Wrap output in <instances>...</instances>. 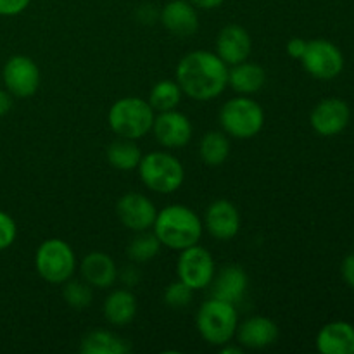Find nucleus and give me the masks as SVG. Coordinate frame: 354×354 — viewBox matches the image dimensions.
I'll return each instance as SVG.
<instances>
[{
  "label": "nucleus",
  "instance_id": "13",
  "mask_svg": "<svg viewBox=\"0 0 354 354\" xmlns=\"http://www.w3.org/2000/svg\"><path fill=\"white\" fill-rule=\"evenodd\" d=\"M116 214L123 227L137 234V232L152 228L158 209L154 203L144 194L128 192L118 199Z\"/></svg>",
  "mask_w": 354,
  "mask_h": 354
},
{
  "label": "nucleus",
  "instance_id": "35",
  "mask_svg": "<svg viewBox=\"0 0 354 354\" xmlns=\"http://www.w3.org/2000/svg\"><path fill=\"white\" fill-rule=\"evenodd\" d=\"M10 109H12V95L6 88H0V118L9 114Z\"/></svg>",
  "mask_w": 354,
  "mask_h": 354
},
{
  "label": "nucleus",
  "instance_id": "14",
  "mask_svg": "<svg viewBox=\"0 0 354 354\" xmlns=\"http://www.w3.org/2000/svg\"><path fill=\"white\" fill-rule=\"evenodd\" d=\"M203 223L213 239L230 241L241 230V213L230 201L218 199L207 206Z\"/></svg>",
  "mask_w": 354,
  "mask_h": 354
},
{
  "label": "nucleus",
  "instance_id": "3",
  "mask_svg": "<svg viewBox=\"0 0 354 354\" xmlns=\"http://www.w3.org/2000/svg\"><path fill=\"white\" fill-rule=\"evenodd\" d=\"M154 118L156 111L149 100L142 97H123L109 107L107 123L120 138L138 140L152 131Z\"/></svg>",
  "mask_w": 354,
  "mask_h": 354
},
{
  "label": "nucleus",
  "instance_id": "33",
  "mask_svg": "<svg viewBox=\"0 0 354 354\" xmlns=\"http://www.w3.org/2000/svg\"><path fill=\"white\" fill-rule=\"evenodd\" d=\"M306 45H308V40H304V38L301 37H294L290 38L289 41H287V54L290 55L292 59H299L303 57L304 50H306Z\"/></svg>",
  "mask_w": 354,
  "mask_h": 354
},
{
  "label": "nucleus",
  "instance_id": "28",
  "mask_svg": "<svg viewBox=\"0 0 354 354\" xmlns=\"http://www.w3.org/2000/svg\"><path fill=\"white\" fill-rule=\"evenodd\" d=\"M62 297L75 310H85L92 304L93 287H90L85 280L69 279L62 283Z\"/></svg>",
  "mask_w": 354,
  "mask_h": 354
},
{
  "label": "nucleus",
  "instance_id": "19",
  "mask_svg": "<svg viewBox=\"0 0 354 354\" xmlns=\"http://www.w3.org/2000/svg\"><path fill=\"white\" fill-rule=\"evenodd\" d=\"M248 286L249 277L245 270L239 265H227L220 272L214 273V279L211 282V292H213V297L237 306L244 299Z\"/></svg>",
  "mask_w": 354,
  "mask_h": 354
},
{
  "label": "nucleus",
  "instance_id": "23",
  "mask_svg": "<svg viewBox=\"0 0 354 354\" xmlns=\"http://www.w3.org/2000/svg\"><path fill=\"white\" fill-rule=\"evenodd\" d=\"M80 351L83 354H127L130 351V346L113 332L92 330L83 337Z\"/></svg>",
  "mask_w": 354,
  "mask_h": 354
},
{
  "label": "nucleus",
  "instance_id": "37",
  "mask_svg": "<svg viewBox=\"0 0 354 354\" xmlns=\"http://www.w3.org/2000/svg\"><path fill=\"white\" fill-rule=\"evenodd\" d=\"M220 351H221V354H242L244 353V348H242L241 344L232 346L230 342H227V344L220 346Z\"/></svg>",
  "mask_w": 354,
  "mask_h": 354
},
{
  "label": "nucleus",
  "instance_id": "10",
  "mask_svg": "<svg viewBox=\"0 0 354 354\" xmlns=\"http://www.w3.org/2000/svg\"><path fill=\"white\" fill-rule=\"evenodd\" d=\"M6 90L17 99H28L38 92L41 73L37 62L28 55H12L6 61L2 69Z\"/></svg>",
  "mask_w": 354,
  "mask_h": 354
},
{
  "label": "nucleus",
  "instance_id": "30",
  "mask_svg": "<svg viewBox=\"0 0 354 354\" xmlns=\"http://www.w3.org/2000/svg\"><path fill=\"white\" fill-rule=\"evenodd\" d=\"M17 225L9 213L0 209V251H6L16 242Z\"/></svg>",
  "mask_w": 354,
  "mask_h": 354
},
{
  "label": "nucleus",
  "instance_id": "4",
  "mask_svg": "<svg viewBox=\"0 0 354 354\" xmlns=\"http://www.w3.org/2000/svg\"><path fill=\"white\" fill-rule=\"evenodd\" d=\"M196 327L207 344L220 348L235 337L239 327L237 308L227 301L211 297L201 304L196 317Z\"/></svg>",
  "mask_w": 354,
  "mask_h": 354
},
{
  "label": "nucleus",
  "instance_id": "26",
  "mask_svg": "<svg viewBox=\"0 0 354 354\" xmlns=\"http://www.w3.org/2000/svg\"><path fill=\"white\" fill-rule=\"evenodd\" d=\"M182 97L183 92L176 80H161L149 92V104L156 113H162V111L176 109Z\"/></svg>",
  "mask_w": 354,
  "mask_h": 354
},
{
  "label": "nucleus",
  "instance_id": "16",
  "mask_svg": "<svg viewBox=\"0 0 354 354\" xmlns=\"http://www.w3.org/2000/svg\"><path fill=\"white\" fill-rule=\"evenodd\" d=\"M162 26L171 35L187 38L199 30V14L189 0H169L159 12Z\"/></svg>",
  "mask_w": 354,
  "mask_h": 354
},
{
  "label": "nucleus",
  "instance_id": "32",
  "mask_svg": "<svg viewBox=\"0 0 354 354\" xmlns=\"http://www.w3.org/2000/svg\"><path fill=\"white\" fill-rule=\"evenodd\" d=\"M341 275H342V280L346 282V286L354 290V252L346 256L344 261H342Z\"/></svg>",
  "mask_w": 354,
  "mask_h": 354
},
{
  "label": "nucleus",
  "instance_id": "31",
  "mask_svg": "<svg viewBox=\"0 0 354 354\" xmlns=\"http://www.w3.org/2000/svg\"><path fill=\"white\" fill-rule=\"evenodd\" d=\"M31 0H0V16L14 17L28 9Z\"/></svg>",
  "mask_w": 354,
  "mask_h": 354
},
{
  "label": "nucleus",
  "instance_id": "15",
  "mask_svg": "<svg viewBox=\"0 0 354 354\" xmlns=\"http://www.w3.org/2000/svg\"><path fill=\"white\" fill-rule=\"evenodd\" d=\"M252 40L249 31L241 24L230 23L221 28L216 37V54L230 68L239 62L248 61L251 55Z\"/></svg>",
  "mask_w": 354,
  "mask_h": 354
},
{
  "label": "nucleus",
  "instance_id": "20",
  "mask_svg": "<svg viewBox=\"0 0 354 354\" xmlns=\"http://www.w3.org/2000/svg\"><path fill=\"white\" fill-rule=\"evenodd\" d=\"M317 349L322 354H354V327L348 322H330L317 335Z\"/></svg>",
  "mask_w": 354,
  "mask_h": 354
},
{
  "label": "nucleus",
  "instance_id": "25",
  "mask_svg": "<svg viewBox=\"0 0 354 354\" xmlns=\"http://www.w3.org/2000/svg\"><path fill=\"white\" fill-rule=\"evenodd\" d=\"M107 162L113 166L114 169L120 171H131V169L138 168V162L142 159V152L135 140L130 138H118L113 144L107 147Z\"/></svg>",
  "mask_w": 354,
  "mask_h": 354
},
{
  "label": "nucleus",
  "instance_id": "2",
  "mask_svg": "<svg viewBox=\"0 0 354 354\" xmlns=\"http://www.w3.org/2000/svg\"><path fill=\"white\" fill-rule=\"evenodd\" d=\"M152 230L162 248H168L171 251H183L190 245L199 244L204 223L199 214L190 207L171 204L158 211Z\"/></svg>",
  "mask_w": 354,
  "mask_h": 354
},
{
  "label": "nucleus",
  "instance_id": "11",
  "mask_svg": "<svg viewBox=\"0 0 354 354\" xmlns=\"http://www.w3.org/2000/svg\"><path fill=\"white\" fill-rule=\"evenodd\" d=\"M351 109L348 102L339 97L320 100L310 114V124L320 137H335L348 128Z\"/></svg>",
  "mask_w": 354,
  "mask_h": 354
},
{
  "label": "nucleus",
  "instance_id": "29",
  "mask_svg": "<svg viewBox=\"0 0 354 354\" xmlns=\"http://www.w3.org/2000/svg\"><path fill=\"white\" fill-rule=\"evenodd\" d=\"M192 296L194 290L189 286H185L182 280H175V282H171L166 287L162 299L173 310H182V308L189 306L190 301H192Z\"/></svg>",
  "mask_w": 354,
  "mask_h": 354
},
{
  "label": "nucleus",
  "instance_id": "9",
  "mask_svg": "<svg viewBox=\"0 0 354 354\" xmlns=\"http://www.w3.org/2000/svg\"><path fill=\"white\" fill-rule=\"evenodd\" d=\"M304 69L313 78L328 82L337 78L344 69V55L335 44L325 38H315L308 40L306 50L301 57Z\"/></svg>",
  "mask_w": 354,
  "mask_h": 354
},
{
  "label": "nucleus",
  "instance_id": "6",
  "mask_svg": "<svg viewBox=\"0 0 354 354\" xmlns=\"http://www.w3.org/2000/svg\"><path fill=\"white\" fill-rule=\"evenodd\" d=\"M137 169L142 183L162 196L176 192L185 180V169L180 159L166 151H152L142 156Z\"/></svg>",
  "mask_w": 354,
  "mask_h": 354
},
{
  "label": "nucleus",
  "instance_id": "22",
  "mask_svg": "<svg viewBox=\"0 0 354 354\" xmlns=\"http://www.w3.org/2000/svg\"><path fill=\"white\" fill-rule=\"evenodd\" d=\"M102 313L111 325L124 327L137 317V297L130 289L113 290L104 301Z\"/></svg>",
  "mask_w": 354,
  "mask_h": 354
},
{
  "label": "nucleus",
  "instance_id": "24",
  "mask_svg": "<svg viewBox=\"0 0 354 354\" xmlns=\"http://www.w3.org/2000/svg\"><path fill=\"white\" fill-rule=\"evenodd\" d=\"M230 137L225 131H207L199 142V158L207 166H221L230 158Z\"/></svg>",
  "mask_w": 354,
  "mask_h": 354
},
{
  "label": "nucleus",
  "instance_id": "1",
  "mask_svg": "<svg viewBox=\"0 0 354 354\" xmlns=\"http://www.w3.org/2000/svg\"><path fill=\"white\" fill-rule=\"evenodd\" d=\"M176 83L183 95L199 102L220 97L228 86V66L216 52L192 50L176 66Z\"/></svg>",
  "mask_w": 354,
  "mask_h": 354
},
{
  "label": "nucleus",
  "instance_id": "7",
  "mask_svg": "<svg viewBox=\"0 0 354 354\" xmlns=\"http://www.w3.org/2000/svg\"><path fill=\"white\" fill-rule=\"evenodd\" d=\"M76 254L71 245L62 239H47L41 242L35 254L37 273L52 286H62L73 279L76 272Z\"/></svg>",
  "mask_w": 354,
  "mask_h": 354
},
{
  "label": "nucleus",
  "instance_id": "27",
  "mask_svg": "<svg viewBox=\"0 0 354 354\" xmlns=\"http://www.w3.org/2000/svg\"><path fill=\"white\" fill-rule=\"evenodd\" d=\"M162 244L154 232H137L127 248V254L133 263H149L161 252Z\"/></svg>",
  "mask_w": 354,
  "mask_h": 354
},
{
  "label": "nucleus",
  "instance_id": "12",
  "mask_svg": "<svg viewBox=\"0 0 354 354\" xmlns=\"http://www.w3.org/2000/svg\"><path fill=\"white\" fill-rule=\"evenodd\" d=\"M152 131L162 147L182 149L192 138L194 128L187 114L180 113L178 109H171L156 114Z\"/></svg>",
  "mask_w": 354,
  "mask_h": 354
},
{
  "label": "nucleus",
  "instance_id": "18",
  "mask_svg": "<svg viewBox=\"0 0 354 354\" xmlns=\"http://www.w3.org/2000/svg\"><path fill=\"white\" fill-rule=\"evenodd\" d=\"M83 280L93 289H109L120 277L116 261L107 252L93 251L82 259L80 265Z\"/></svg>",
  "mask_w": 354,
  "mask_h": 354
},
{
  "label": "nucleus",
  "instance_id": "21",
  "mask_svg": "<svg viewBox=\"0 0 354 354\" xmlns=\"http://www.w3.org/2000/svg\"><path fill=\"white\" fill-rule=\"evenodd\" d=\"M265 83L266 73L258 62L244 61L228 68V86L237 95H254Z\"/></svg>",
  "mask_w": 354,
  "mask_h": 354
},
{
  "label": "nucleus",
  "instance_id": "17",
  "mask_svg": "<svg viewBox=\"0 0 354 354\" xmlns=\"http://www.w3.org/2000/svg\"><path fill=\"white\" fill-rule=\"evenodd\" d=\"M235 335H237V342L244 349H265L277 342L279 327L272 318L256 315L239 324Z\"/></svg>",
  "mask_w": 354,
  "mask_h": 354
},
{
  "label": "nucleus",
  "instance_id": "34",
  "mask_svg": "<svg viewBox=\"0 0 354 354\" xmlns=\"http://www.w3.org/2000/svg\"><path fill=\"white\" fill-rule=\"evenodd\" d=\"M120 277L121 280H123L124 286L133 287L135 283H138V280H140V272H138L135 266H127V268L120 273Z\"/></svg>",
  "mask_w": 354,
  "mask_h": 354
},
{
  "label": "nucleus",
  "instance_id": "36",
  "mask_svg": "<svg viewBox=\"0 0 354 354\" xmlns=\"http://www.w3.org/2000/svg\"><path fill=\"white\" fill-rule=\"evenodd\" d=\"M196 9H203V10H213L218 9L225 3V0H189Z\"/></svg>",
  "mask_w": 354,
  "mask_h": 354
},
{
  "label": "nucleus",
  "instance_id": "5",
  "mask_svg": "<svg viewBox=\"0 0 354 354\" xmlns=\"http://www.w3.org/2000/svg\"><path fill=\"white\" fill-rule=\"evenodd\" d=\"M220 124L228 137L249 140L261 133L265 111L251 95H237L221 106Z\"/></svg>",
  "mask_w": 354,
  "mask_h": 354
},
{
  "label": "nucleus",
  "instance_id": "8",
  "mask_svg": "<svg viewBox=\"0 0 354 354\" xmlns=\"http://www.w3.org/2000/svg\"><path fill=\"white\" fill-rule=\"evenodd\" d=\"M176 273L178 280H182L190 289L203 290L211 286L216 273V263L213 254L203 245L196 244L180 251L178 261H176Z\"/></svg>",
  "mask_w": 354,
  "mask_h": 354
}]
</instances>
